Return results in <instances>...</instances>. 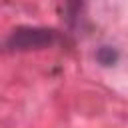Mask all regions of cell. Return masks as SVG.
<instances>
[{
	"mask_svg": "<svg viewBox=\"0 0 128 128\" xmlns=\"http://www.w3.org/2000/svg\"><path fill=\"white\" fill-rule=\"evenodd\" d=\"M58 42V32L52 28H36V26H22L16 28L8 40L6 46L10 50H32V48H46Z\"/></svg>",
	"mask_w": 128,
	"mask_h": 128,
	"instance_id": "obj_1",
	"label": "cell"
},
{
	"mask_svg": "<svg viewBox=\"0 0 128 128\" xmlns=\"http://www.w3.org/2000/svg\"><path fill=\"white\" fill-rule=\"evenodd\" d=\"M96 60H98L100 64H104V66H112V64H116V60H118V50L112 48V46H102V48L96 52Z\"/></svg>",
	"mask_w": 128,
	"mask_h": 128,
	"instance_id": "obj_2",
	"label": "cell"
}]
</instances>
